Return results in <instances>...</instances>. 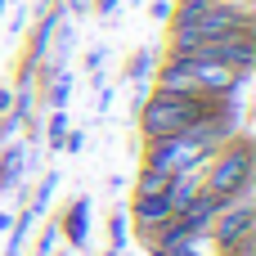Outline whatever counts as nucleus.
<instances>
[{
	"instance_id": "f257e3e1",
	"label": "nucleus",
	"mask_w": 256,
	"mask_h": 256,
	"mask_svg": "<svg viewBox=\"0 0 256 256\" xmlns=\"http://www.w3.org/2000/svg\"><path fill=\"white\" fill-rule=\"evenodd\" d=\"M225 99H207V94H184V90H153V94H144V104H140V135L144 140H166V135H184V130H194L207 112H216Z\"/></svg>"
},
{
	"instance_id": "f03ea898",
	"label": "nucleus",
	"mask_w": 256,
	"mask_h": 256,
	"mask_svg": "<svg viewBox=\"0 0 256 256\" xmlns=\"http://www.w3.org/2000/svg\"><path fill=\"white\" fill-rule=\"evenodd\" d=\"M238 27H256L252 9L220 4V0H180L166 14V32H184V36H198V40H216V36L238 32Z\"/></svg>"
},
{
	"instance_id": "7ed1b4c3",
	"label": "nucleus",
	"mask_w": 256,
	"mask_h": 256,
	"mask_svg": "<svg viewBox=\"0 0 256 256\" xmlns=\"http://www.w3.org/2000/svg\"><path fill=\"white\" fill-rule=\"evenodd\" d=\"M202 166H207V171H202V189H207V194H216L220 202H230V198L248 194V189H252V176H256L252 140H248V135L225 140V144H220Z\"/></svg>"
},
{
	"instance_id": "20e7f679",
	"label": "nucleus",
	"mask_w": 256,
	"mask_h": 256,
	"mask_svg": "<svg viewBox=\"0 0 256 256\" xmlns=\"http://www.w3.org/2000/svg\"><path fill=\"white\" fill-rule=\"evenodd\" d=\"M212 153L198 148V140L184 130V135H166V140H144V162L148 171H162V176H180V171H198Z\"/></svg>"
},
{
	"instance_id": "39448f33",
	"label": "nucleus",
	"mask_w": 256,
	"mask_h": 256,
	"mask_svg": "<svg viewBox=\"0 0 256 256\" xmlns=\"http://www.w3.org/2000/svg\"><path fill=\"white\" fill-rule=\"evenodd\" d=\"M256 230V212H252V189L248 194H238V198H230L225 207H220V216L212 220V243L220 248V252H230V248H238L243 238H252Z\"/></svg>"
},
{
	"instance_id": "423d86ee",
	"label": "nucleus",
	"mask_w": 256,
	"mask_h": 256,
	"mask_svg": "<svg viewBox=\"0 0 256 256\" xmlns=\"http://www.w3.org/2000/svg\"><path fill=\"white\" fill-rule=\"evenodd\" d=\"M198 58H212V63H225L234 72H252L256 68V27H238V32H225L216 40H207L198 50Z\"/></svg>"
},
{
	"instance_id": "0eeeda50",
	"label": "nucleus",
	"mask_w": 256,
	"mask_h": 256,
	"mask_svg": "<svg viewBox=\"0 0 256 256\" xmlns=\"http://www.w3.org/2000/svg\"><path fill=\"white\" fill-rule=\"evenodd\" d=\"M171 216H176L171 198H166V194H148V198H130V216H126V220H130L135 238L144 243V238H148V234H153L158 225H166Z\"/></svg>"
},
{
	"instance_id": "6e6552de",
	"label": "nucleus",
	"mask_w": 256,
	"mask_h": 256,
	"mask_svg": "<svg viewBox=\"0 0 256 256\" xmlns=\"http://www.w3.org/2000/svg\"><path fill=\"white\" fill-rule=\"evenodd\" d=\"M220 207H225V202H220L216 194L198 189V194H194V198H189V202H184V207H180L176 216H180V225H184V230H189L194 238H202V234L212 230V220L220 216Z\"/></svg>"
},
{
	"instance_id": "1a4fd4ad",
	"label": "nucleus",
	"mask_w": 256,
	"mask_h": 256,
	"mask_svg": "<svg viewBox=\"0 0 256 256\" xmlns=\"http://www.w3.org/2000/svg\"><path fill=\"white\" fill-rule=\"evenodd\" d=\"M58 234L81 252L86 248V238H90V198L86 194H76L68 207H63V216H58Z\"/></svg>"
},
{
	"instance_id": "9d476101",
	"label": "nucleus",
	"mask_w": 256,
	"mask_h": 256,
	"mask_svg": "<svg viewBox=\"0 0 256 256\" xmlns=\"http://www.w3.org/2000/svg\"><path fill=\"white\" fill-rule=\"evenodd\" d=\"M166 184H171V176L140 166V176H135V198H148V194H166Z\"/></svg>"
},
{
	"instance_id": "9b49d317",
	"label": "nucleus",
	"mask_w": 256,
	"mask_h": 256,
	"mask_svg": "<svg viewBox=\"0 0 256 256\" xmlns=\"http://www.w3.org/2000/svg\"><path fill=\"white\" fill-rule=\"evenodd\" d=\"M22 176V148H4L0 153V189H14Z\"/></svg>"
},
{
	"instance_id": "f8f14e48",
	"label": "nucleus",
	"mask_w": 256,
	"mask_h": 256,
	"mask_svg": "<svg viewBox=\"0 0 256 256\" xmlns=\"http://www.w3.org/2000/svg\"><path fill=\"white\" fill-rule=\"evenodd\" d=\"M144 72H148V50L140 45V50L126 58V68H122V81H144Z\"/></svg>"
},
{
	"instance_id": "ddd939ff",
	"label": "nucleus",
	"mask_w": 256,
	"mask_h": 256,
	"mask_svg": "<svg viewBox=\"0 0 256 256\" xmlns=\"http://www.w3.org/2000/svg\"><path fill=\"white\" fill-rule=\"evenodd\" d=\"M63 135H68V112L54 108V117H50V126H45V144H50V148H63Z\"/></svg>"
},
{
	"instance_id": "4468645a",
	"label": "nucleus",
	"mask_w": 256,
	"mask_h": 256,
	"mask_svg": "<svg viewBox=\"0 0 256 256\" xmlns=\"http://www.w3.org/2000/svg\"><path fill=\"white\" fill-rule=\"evenodd\" d=\"M108 248H112V252L126 248V216H122V212H108Z\"/></svg>"
},
{
	"instance_id": "2eb2a0df",
	"label": "nucleus",
	"mask_w": 256,
	"mask_h": 256,
	"mask_svg": "<svg viewBox=\"0 0 256 256\" xmlns=\"http://www.w3.org/2000/svg\"><path fill=\"white\" fill-rule=\"evenodd\" d=\"M54 81H50V90H45V99H50V108H63V99H68V90H72V81L63 76V72H50Z\"/></svg>"
},
{
	"instance_id": "dca6fc26",
	"label": "nucleus",
	"mask_w": 256,
	"mask_h": 256,
	"mask_svg": "<svg viewBox=\"0 0 256 256\" xmlns=\"http://www.w3.org/2000/svg\"><path fill=\"white\" fill-rule=\"evenodd\" d=\"M14 108V86H0V117Z\"/></svg>"
},
{
	"instance_id": "f3484780",
	"label": "nucleus",
	"mask_w": 256,
	"mask_h": 256,
	"mask_svg": "<svg viewBox=\"0 0 256 256\" xmlns=\"http://www.w3.org/2000/svg\"><path fill=\"white\" fill-rule=\"evenodd\" d=\"M99 63H104V50H90V54H86V72H94Z\"/></svg>"
},
{
	"instance_id": "a211bd4d",
	"label": "nucleus",
	"mask_w": 256,
	"mask_h": 256,
	"mask_svg": "<svg viewBox=\"0 0 256 256\" xmlns=\"http://www.w3.org/2000/svg\"><path fill=\"white\" fill-rule=\"evenodd\" d=\"M117 4H122V0H94V14H112Z\"/></svg>"
},
{
	"instance_id": "6ab92c4d",
	"label": "nucleus",
	"mask_w": 256,
	"mask_h": 256,
	"mask_svg": "<svg viewBox=\"0 0 256 256\" xmlns=\"http://www.w3.org/2000/svg\"><path fill=\"white\" fill-rule=\"evenodd\" d=\"M220 4H238V9H252V0H220Z\"/></svg>"
},
{
	"instance_id": "aec40b11",
	"label": "nucleus",
	"mask_w": 256,
	"mask_h": 256,
	"mask_svg": "<svg viewBox=\"0 0 256 256\" xmlns=\"http://www.w3.org/2000/svg\"><path fill=\"white\" fill-rule=\"evenodd\" d=\"M4 230H9V216H4V212H0V234H4Z\"/></svg>"
},
{
	"instance_id": "412c9836",
	"label": "nucleus",
	"mask_w": 256,
	"mask_h": 256,
	"mask_svg": "<svg viewBox=\"0 0 256 256\" xmlns=\"http://www.w3.org/2000/svg\"><path fill=\"white\" fill-rule=\"evenodd\" d=\"M104 256H122V252H112V248H108V252H104Z\"/></svg>"
}]
</instances>
